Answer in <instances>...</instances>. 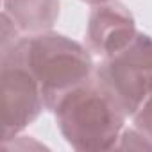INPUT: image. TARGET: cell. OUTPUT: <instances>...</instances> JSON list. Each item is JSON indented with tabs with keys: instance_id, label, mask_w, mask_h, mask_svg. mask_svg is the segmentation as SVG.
I'll list each match as a JSON object with an SVG mask.
<instances>
[{
	"instance_id": "obj_9",
	"label": "cell",
	"mask_w": 152,
	"mask_h": 152,
	"mask_svg": "<svg viewBox=\"0 0 152 152\" xmlns=\"http://www.w3.org/2000/svg\"><path fill=\"white\" fill-rule=\"evenodd\" d=\"M83 2H86V4H90V6H100V4L111 2V0H83Z\"/></svg>"
},
{
	"instance_id": "obj_1",
	"label": "cell",
	"mask_w": 152,
	"mask_h": 152,
	"mask_svg": "<svg viewBox=\"0 0 152 152\" xmlns=\"http://www.w3.org/2000/svg\"><path fill=\"white\" fill-rule=\"evenodd\" d=\"M2 54H11L32 73L39 84L45 109L50 111L64 95L88 83L95 72L88 47L52 31L18 38Z\"/></svg>"
},
{
	"instance_id": "obj_5",
	"label": "cell",
	"mask_w": 152,
	"mask_h": 152,
	"mask_svg": "<svg viewBox=\"0 0 152 152\" xmlns=\"http://www.w3.org/2000/svg\"><path fill=\"white\" fill-rule=\"evenodd\" d=\"M136 34V23L131 11L124 4L111 0L107 4L93 6L88 18L86 47L90 52L107 57L125 48Z\"/></svg>"
},
{
	"instance_id": "obj_8",
	"label": "cell",
	"mask_w": 152,
	"mask_h": 152,
	"mask_svg": "<svg viewBox=\"0 0 152 152\" xmlns=\"http://www.w3.org/2000/svg\"><path fill=\"white\" fill-rule=\"evenodd\" d=\"M115 148H136V150H152V141H148L136 127L122 131Z\"/></svg>"
},
{
	"instance_id": "obj_7",
	"label": "cell",
	"mask_w": 152,
	"mask_h": 152,
	"mask_svg": "<svg viewBox=\"0 0 152 152\" xmlns=\"http://www.w3.org/2000/svg\"><path fill=\"white\" fill-rule=\"evenodd\" d=\"M132 124L148 141H152V95L132 115Z\"/></svg>"
},
{
	"instance_id": "obj_3",
	"label": "cell",
	"mask_w": 152,
	"mask_h": 152,
	"mask_svg": "<svg viewBox=\"0 0 152 152\" xmlns=\"http://www.w3.org/2000/svg\"><path fill=\"white\" fill-rule=\"evenodd\" d=\"M93 75L132 116L152 95V38L138 32L125 48L104 57Z\"/></svg>"
},
{
	"instance_id": "obj_6",
	"label": "cell",
	"mask_w": 152,
	"mask_h": 152,
	"mask_svg": "<svg viewBox=\"0 0 152 152\" xmlns=\"http://www.w3.org/2000/svg\"><path fill=\"white\" fill-rule=\"evenodd\" d=\"M59 0H4V13L27 34L50 31L59 18Z\"/></svg>"
},
{
	"instance_id": "obj_2",
	"label": "cell",
	"mask_w": 152,
	"mask_h": 152,
	"mask_svg": "<svg viewBox=\"0 0 152 152\" xmlns=\"http://www.w3.org/2000/svg\"><path fill=\"white\" fill-rule=\"evenodd\" d=\"M54 113L63 138L75 150L115 148L127 120L120 104L95 75L64 95Z\"/></svg>"
},
{
	"instance_id": "obj_4",
	"label": "cell",
	"mask_w": 152,
	"mask_h": 152,
	"mask_svg": "<svg viewBox=\"0 0 152 152\" xmlns=\"http://www.w3.org/2000/svg\"><path fill=\"white\" fill-rule=\"evenodd\" d=\"M2 81V141L18 136L45 107L38 81L11 54L0 56Z\"/></svg>"
}]
</instances>
